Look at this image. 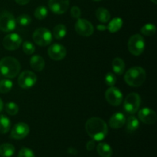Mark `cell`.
I'll list each match as a JSON object with an SVG mask.
<instances>
[{"label":"cell","mask_w":157,"mask_h":157,"mask_svg":"<svg viewBox=\"0 0 157 157\" xmlns=\"http://www.w3.org/2000/svg\"><path fill=\"white\" fill-rule=\"evenodd\" d=\"M87 134L95 141H101L108 133L107 124L99 117H91L87 120L85 124Z\"/></svg>","instance_id":"1"},{"label":"cell","mask_w":157,"mask_h":157,"mask_svg":"<svg viewBox=\"0 0 157 157\" xmlns=\"http://www.w3.org/2000/svg\"><path fill=\"white\" fill-rule=\"evenodd\" d=\"M21 70V64L13 57H4L0 60V72L7 78H14Z\"/></svg>","instance_id":"2"},{"label":"cell","mask_w":157,"mask_h":157,"mask_svg":"<svg viewBox=\"0 0 157 157\" xmlns=\"http://www.w3.org/2000/svg\"><path fill=\"white\" fill-rule=\"evenodd\" d=\"M147 74L143 67L135 66L131 67L126 72L124 75V81L130 87H140L146 81Z\"/></svg>","instance_id":"3"},{"label":"cell","mask_w":157,"mask_h":157,"mask_svg":"<svg viewBox=\"0 0 157 157\" xmlns=\"http://www.w3.org/2000/svg\"><path fill=\"white\" fill-rule=\"evenodd\" d=\"M32 38L35 44L44 47L52 43V34L46 28H38L33 32Z\"/></svg>","instance_id":"4"},{"label":"cell","mask_w":157,"mask_h":157,"mask_svg":"<svg viewBox=\"0 0 157 157\" xmlns=\"http://www.w3.org/2000/svg\"><path fill=\"white\" fill-rule=\"evenodd\" d=\"M128 49L133 55H140L145 49L144 38L139 34L132 35L128 41Z\"/></svg>","instance_id":"5"},{"label":"cell","mask_w":157,"mask_h":157,"mask_svg":"<svg viewBox=\"0 0 157 157\" xmlns=\"http://www.w3.org/2000/svg\"><path fill=\"white\" fill-rule=\"evenodd\" d=\"M141 104V98L138 94L130 93L124 100V108L127 113L134 114L138 111Z\"/></svg>","instance_id":"6"},{"label":"cell","mask_w":157,"mask_h":157,"mask_svg":"<svg viewBox=\"0 0 157 157\" xmlns=\"http://www.w3.org/2000/svg\"><path fill=\"white\" fill-rule=\"evenodd\" d=\"M16 27V19L14 15L9 12L0 13V30L4 32H10Z\"/></svg>","instance_id":"7"},{"label":"cell","mask_w":157,"mask_h":157,"mask_svg":"<svg viewBox=\"0 0 157 157\" xmlns=\"http://www.w3.org/2000/svg\"><path fill=\"white\" fill-rule=\"evenodd\" d=\"M37 81V76L31 71H24L20 74L18 78V84L21 88H31L35 84Z\"/></svg>","instance_id":"8"},{"label":"cell","mask_w":157,"mask_h":157,"mask_svg":"<svg viewBox=\"0 0 157 157\" xmlns=\"http://www.w3.org/2000/svg\"><path fill=\"white\" fill-rule=\"evenodd\" d=\"M22 44V39L18 34L12 33L6 35L3 38L2 45L6 50L15 51Z\"/></svg>","instance_id":"9"},{"label":"cell","mask_w":157,"mask_h":157,"mask_svg":"<svg viewBox=\"0 0 157 157\" xmlns=\"http://www.w3.org/2000/svg\"><path fill=\"white\" fill-rule=\"evenodd\" d=\"M75 31L78 35L84 37H89L94 33V26L91 22L86 19L78 18L75 24Z\"/></svg>","instance_id":"10"},{"label":"cell","mask_w":157,"mask_h":157,"mask_svg":"<svg viewBox=\"0 0 157 157\" xmlns=\"http://www.w3.org/2000/svg\"><path fill=\"white\" fill-rule=\"evenodd\" d=\"M105 98L107 102L112 106L121 105L123 101V94L121 90L115 87H110L105 93Z\"/></svg>","instance_id":"11"},{"label":"cell","mask_w":157,"mask_h":157,"mask_svg":"<svg viewBox=\"0 0 157 157\" xmlns=\"http://www.w3.org/2000/svg\"><path fill=\"white\" fill-rule=\"evenodd\" d=\"M30 129L25 123L20 122L15 124L11 131V137L15 140H21L29 135Z\"/></svg>","instance_id":"12"},{"label":"cell","mask_w":157,"mask_h":157,"mask_svg":"<svg viewBox=\"0 0 157 157\" xmlns=\"http://www.w3.org/2000/svg\"><path fill=\"white\" fill-rule=\"evenodd\" d=\"M49 57L55 61H61L65 58L67 50L63 45L60 44H54L48 48V50Z\"/></svg>","instance_id":"13"},{"label":"cell","mask_w":157,"mask_h":157,"mask_svg":"<svg viewBox=\"0 0 157 157\" xmlns=\"http://www.w3.org/2000/svg\"><path fill=\"white\" fill-rule=\"evenodd\" d=\"M49 9L57 15H61L66 12L69 7V0H49Z\"/></svg>","instance_id":"14"},{"label":"cell","mask_w":157,"mask_h":157,"mask_svg":"<svg viewBox=\"0 0 157 157\" xmlns=\"http://www.w3.org/2000/svg\"><path fill=\"white\" fill-rule=\"evenodd\" d=\"M138 117L146 124H153L156 121V113L154 110L149 107H144L139 110Z\"/></svg>","instance_id":"15"},{"label":"cell","mask_w":157,"mask_h":157,"mask_svg":"<svg viewBox=\"0 0 157 157\" xmlns=\"http://www.w3.org/2000/svg\"><path fill=\"white\" fill-rule=\"evenodd\" d=\"M126 121L127 120L125 115L121 112H117L110 117L109 121V126L112 129H120L124 127V124H126Z\"/></svg>","instance_id":"16"},{"label":"cell","mask_w":157,"mask_h":157,"mask_svg":"<svg viewBox=\"0 0 157 157\" xmlns=\"http://www.w3.org/2000/svg\"><path fill=\"white\" fill-rule=\"evenodd\" d=\"M30 66L35 71H41L45 66V61L40 55H34L30 60Z\"/></svg>","instance_id":"17"},{"label":"cell","mask_w":157,"mask_h":157,"mask_svg":"<svg viewBox=\"0 0 157 157\" xmlns=\"http://www.w3.org/2000/svg\"><path fill=\"white\" fill-rule=\"evenodd\" d=\"M97 151L101 157H111L113 150L110 146L106 143H100L97 146Z\"/></svg>","instance_id":"18"},{"label":"cell","mask_w":157,"mask_h":157,"mask_svg":"<svg viewBox=\"0 0 157 157\" xmlns=\"http://www.w3.org/2000/svg\"><path fill=\"white\" fill-rule=\"evenodd\" d=\"M112 68L117 75H123L125 71V63L124 60L121 58H115L112 61Z\"/></svg>","instance_id":"19"},{"label":"cell","mask_w":157,"mask_h":157,"mask_svg":"<svg viewBox=\"0 0 157 157\" xmlns=\"http://www.w3.org/2000/svg\"><path fill=\"white\" fill-rule=\"evenodd\" d=\"M15 151V147L11 144H3L0 145V156L11 157Z\"/></svg>","instance_id":"20"},{"label":"cell","mask_w":157,"mask_h":157,"mask_svg":"<svg viewBox=\"0 0 157 157\" xmlns=\"http://www.w3.org/2000/svg\"><path fill=\"white\" fill-rule=\"evenodd\" d=\"M96 17L101 22L107 23L110 19V14L107 9L104 8H98L96 10Z\"/></svg>","instance_id":"21"},{"label":"cell","mask_w":157,"mask_h":157,"mask_svg":"<svg viewBox=\"0 0 157 157\" xmlns=\"http://www.w3.org/2000/svg\"><path fill=\"white\" fill-rule=\"evenodd\" d=\"M52 36L56 39H61L67 34L66 26L63 24H58L55 26L52 31Z\"/></svg>","instance_id":"22"},{"label":"cell","mask_w":157,"mask_h":157,"mask_svg":"<svg viewBox=\"0 0 157 157\" xmlns=\"http://www.w3.org/2000/svg\"><path fill=\"white\" fill-rule=\"evenodd\" d=\"M11 127L10 120L6 115H0V133L6 134L9 131Z\"/></svg>","instance_id":"23"},{"label":"cell","mask_w":157,"mask_h":157,"mask_svg":"<svg viewBox=\"0 0 157 157\" xmlns=\"http://www.w3.org/2000/svg\"><path fill=\"white\" fill-rule=\"evenodd\" d=\"M126 122H127V130L130 133L134 132L140 127L139 120L136 117L133 116V114L129 117L128 119H127V121H126Z\"/></svg>","instance_id":"24"},{"label":"cell","mask_w":157,"mask_h":157,"mask_svg":"<svg viewBox=\"0 0 157 157\" xmlns=\"http://www.w3.org/2000/svg\"><path fill=\"white\" fill-rule=\"evenodd\" d=\"M123 25V20L121 18H114L110 21L107 29L111 33H115L121 29Z\"/></svg>","instance_id":"25"},{"label":"cell","mask_w":157,"mask_h":157,"mask_svg":"<svg viewBox=\"0 0 157 157\" xmlns=\"http://www.w3.org/2000/svg\"><path fill=\"white\" fill-rule=\"evenodd\" d=\"M156 27L153 24L149 23V24H146L141 28L140 32L141 33L146 36H152L156 33Z\"/></svg>","instance_id":"26"},{"label":"cell","mask_w":157,"mask_h":157,"mask_svg":"<svg viewBox=\"0 0 157 157\" xmlns=\"http://www.w3.org/2000/svg\"><path fill=\"white\" fill-rule=\"evenodd\" d=\"M13 83L9 79H3L0 81V93L6 94L9 93L12 88Z\"/></svg>","instance_id":"27"},{"label":"cell","mask_w":157,"mask_h":157,"mask_svg":"<svg viewBox=\"0 0 157 157\" xmlns=\"http://www.w3.org/2000/svg\"><path fill=\"white\" fill-rule=\"evenodd\" d=\"M5 110L10 116H15L18 112V106L14 102H8L5 105Z\"/></svg>","instance_id":"28"},{"label":"cell","mask_w":157,"mask_h":157,"mask_svg":"<svg viewBox=\"0 0 157 157\" xmlns=\"http://www.w3.org/2000/svg\"><path fill=\"white\" fill-rule=\"evenodd\" d=\"M34 15L35 18L38 20H43L47 17L48 15V9L45 6H40L35 9L34 12Z\"/></svg>","instance_id":"29"},{"label":"cell","mask_w":157,"mask_h":157,"mask_svg":"<svg viewBox=\"0 0 157 157\" xmlns=\"http://www.w3.org/2000/svg\"><path fill=\"white\" fill-rule=\"evenodd\" d=\"M16 22L21 26H27L31 24V22H32V18H31V17L29 15H25V14H22V15H19L17 18Z\"/></svg>","instance_id":"30"},{"label":"cell","mask_w":157,"mask_h":157,"mask_svg":"<svg viewBox=\"0 0 157 157\" xmlns=\"http://www.w3.org/2000/svg\"><path fill=\"white\" fill-rule=\"evenodd\" d=\"M22 49L23 52H24L26 55H32L35 51V45L29 41H25L23 42Z\"/></svg>","instance_id":"31"},{"label":"cell","mask_w":157,"mask_h":157,"mask_svg":"<svg viewBox=\"0 0 157 157\" xmlns=\"http://www.w3.org/2000/svg\"><path fill=\"white\" fill-rule=\"evenodd\" d=\"M117 82L116 76L112 72H108L105 76V83L107 85L110 86V87H113Z\"/></svg>","instance_id":"32"},{"label":"cell","mask_w":157,"mask_h":157,"mask_svg":"<svg viewBox=\"0 0 157 157\" xmlns=\"http://www.w3.org/2000/svg\"><path fill=\"white\" fill-rule=\"evenodd\" d=\"M18 157H35L33 151L27 147H23L18 153Z\"/></svg>","instance_id":"33"},{"label":"cell","mask_w":157,"mask_h":157,"mask_svg":"<svg viewBox=\"0 0 157 157\" xmlns=\"http://www.w3.org/2000/svg\"><path fill=\"white\" fill-rule=\"evenodd\" d=\"M71 16L74 18H77V19L80 18V17L81 15V11L80 9V8L78 7V6H74V7H72L71 10Z\"/></svg>","instance_id":"34"},{"label":"cell","mask_w":157,"mask_h":157,"mask_svg":"<svg viewBox=\"0 0 157 157\" xmlns=\"http://www.w3.org/2000/svg\"><path fill=\"white\" fill-rule=\"evenodd\" d=\"M86 147H87V150L90 151V150H93L95 147V143L94 140H90L87 142V145H86Z\"/></svg>","instance_id":"35"},{"label":"cell","mask_w":157,"mask_h":157,"mask_svg":"<svg viewBox=\"0 0 157 157\" xmlns=\"http://www.w3.org/2000/svg\"><path fill=\"white\" fill-rule=\"evenodd\" d=\"M15 2L16 3H18V5H21V6H24V5L28 4V3L30 2V0H15Z\"/></svg>","instance_id":"36"},{"label":"cell","mask_w":157,"mask_h":157,"mask_svg":"<svg viewBox=\"0 0 157 157\" xmlns=\"http://www.w3.org/2000/svg\"><path fill=\"white\" fill-rule=\"evenodd\" d=\"M98 29L99 31H105L107 29V27L105 25H98Z\"/></svg>","instance_id":"37"},{"label":"cell","mask_w":157,"mask_h":157,"mask_svg":"<svg viewBox=\"0 0 157 157\" xmlns=\"http://www.w3.org/2000/svg\"><path fill=\"white\" fill-rule=\"evenodd\" d=\"M3 110V102L2 101V99L0 98V112Z\"/></svg>","instance_id":"38"},{"label":"cell","mask_w":157,"mask_h":157,"mask_svg":"<svg viewBox=\"0 0 157 157\" xmlns=\"http://www.w3.org/2000/svg\"><path fill=\"white\" fill-rule=\"evenodd\" d=\"M152 2H153V3H154V4H156L157 3V0H151Z\"/></svg>","instance_id":"39"},{"label":"cell","mask_w":157,"mask_h":157,"mask_svg":"<svg viewBox=\"0 0 157 157\" xmlns=\"http://www.w3.org/2000/svg\"><path fill=\"white\" fill-rule=\"evenodd\" d=\"M94 1H97V2H98V1H101V0H94Z\"/></svg>","instance_id":"40"}]
</instances>
